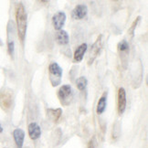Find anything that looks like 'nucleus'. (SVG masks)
Here are the masks:
<instances>
[{
    "label": "nucleus",
    "mask_w": 148,
    "mask_h": 148,
    "mask_svg": "<svg viewBox=\"0 0 148 148\" xmlns=\"http://www.w3.org/2000/svg\"><path fill=\"white\" fill-rule=\"evenodd\" d=\"M16 28H18V34L20 40L23 42L25 40L26 32H27V15L23 4L19 3L16 8Z\"/></svg>",
    "instance_id": "obj_1"
},
{
    "label": "nucleus",
    "mask_w": 148,
    "mask_h": 148,
    "mask_svg": "<svg viewBox=\"0 0 148 148\" xmlns=\"http://www.w3.org/2000/svg\"><path fill=\"white\" fill-rule=\"evenodd\" d=\"M49 81L53 87L58 86L61 82L62 77V69L57 62H51L49 66Z\"/></svg>",
    "instance_id": "obj_2"
},
{
    "label": "nucleus",
    "mask_w": 148,
    "mask_h": 148,
    "mask_svg": "<svg viewBox=\"0 0 148 148\" xmlns=\"http://www.w3.org/2000/svg\"><path fill=\"white\" fill-rule=\"evenodd\" d=\"M58 98L60 103L63 106L70 105L72 98V90L70 85L65 84L59 89L58 90Z\"/></svg>",
    "instance_id": "obj_3"
},
{
    "label": "nucleus",
    "mask_w": 148,
    "mask_h": 148,
    "mask_svg": "<svg viewBox=\"0 0 148 148\" xmlns=\"http://www.w3.org/2000/svg\"><path fill=\"white\" fill-rule=\"evenodd\" d=\"M13 102L12 92L8 89H4L0 92V107L5 112L10 110Z\"/></svg>",
    "instance_id": "obj_4"
},
{
    "label": "nucleus",
    "mask_w": 148,
    "mask_h": 148,
    "mask_svg": "<svg viewBox=\"0 0 148 148\" xmlns=\"http://www.w3.org/2000/svg\"><path fill=\"white\" fill-rule=\"evenodd\" d=\"M101 38L102 36L100 35L98 37V38L96 39V41L94 42V44L92 45V49H90V56H89V60H88V64L90 65L94 61V60L96 59V57L99 55V53L101 52Z\"/></svg>",
    "instance_id": "obj_5"
},
{
    "label": "nucleus",
    "mask_w": 148,
    "mask_h": 148,
    "mask_svg": "<svg viewBox=\"0 0 148 148\" xmlns=\"http://www.w3.org/2000/svg\"><path fill=\"white\" fill-rule=\"evenodd\" d=\"M126 92H125L124 88H120L118 90V113L119 114H123L125 111V108H126Z\"/></svg>",
    "instance_id": "obj_6"
},
{
    "label": "nucleus",
    "mask_w": 148,
    "mask_h": 148,
    "mask_svg": "<svg viewBox=\"0 0 148 148\" xmlns=\"http://www.w3.org/2000/svg\"><path fill=\"white\" fill-rule=\"evenodd\" d=\"M66 14L64 12H58L52 16V24L56 30H61L66 22Z\"/></svg>",
    "instance_id": "obj_7"
},
{
    "label": "nucleus",
    "mask_w": 148,
    "mask_h": 148,
    "mask_svg": "<svg viewBox=\"0 0 148 148\" xmlns=\"http://www.w3.org/2000/svg\"><path fill=\"white\" fill-rule=\"evenodd\" d=\"M87 13H88L87 5H85L83 4H79L76 5L72 10V18L74 19H82L86 16Z\"/></svg>",
    "instance_id": "obj_8"
},
{
    "label": "nucleus",
    "mask_w": 148,
    "mask_h": 148,
    "mask_svg": "<svg viewBox=\"0 0 148 148\" xmlns=\"http://www.w3.org/2000/svg\"><path fill=\"white\" fill-rule=\"evenodd\" d=\"M28 135H29L30 139L37 140L40 137L41 135V129L40 126L37 123H31L28 125Z\"/></svg>",
    "instance_id": "obj_9"
},
{
    "label": "nucleus",
    "mask_w": 148,
    "mask_h": 148,
    "mask_svg": "<svg viewBox=\"0 0 148 148\" xmlns=\"http://www.w3.org/2000/svg\"><path fill=\"white\" fill-rule=\"evenodd\" d=\"M13 137L18 148H22L25 139V132L22 129H15L13 132Z\"/></svg>",
    "instance_id": "obj_10"
},
{
    "label": "nucleus",
    "mask_w": 148,
    "mask_h": 148,
    "mask_svg": "<svg viewBox=\"0 0 148 148\" xmlns=\"http://www.w3.org/2000/svg\"><path fill=\"white\" fill-rule=\"evenodd\" d=\"M86 50H87V44L82 43V45H79L75 50V52H74V56H73L74 61L81 62L83 60V57L85 52H86Z\"/></svg>",
    "instance_id": "obj_11"
},
{
    "label": "nucleus",
    "mask_w": 148,
    "mask_h": 148,
    "mask_svg": "<svg viewBox=\"0 0 148 148\" xmlns=\"http://www.w3.org/2000/svg\"><path fill=\"white\" fill-rule=\"evenodd\" d=\"M56 41L58 42V44L60 45H67L69 43V40H70V38H69V35H68V33L65 31V30H59L58 33L56 34Z\"/></svg>",
    "instance_id": "obj_12"
},
{
    "label": "nucleus",
    "mask_w": 148,
    "mask_h": 148,
    "mask_svg": "<svg viewBox=\"0 0 148 148\" xmlns=\"http://www.w3.org/2000/svg\"><path fill=\"white\" fill-rule=\"evenodd\" d=\"M48 112V116L52 120L54 123H57L60 118L61 117V114H62V110L60 108H58V109H49L47 111Z\"/></svg>",
    "instance_id": "obj_13"
},
{
    "label": "nucleus",
    "mask_w": 148,
    "mask_h": 148,
    "mask_svg": "<svg viewBox=\"0 0 148 148\" xmlns=\"http://www.w3.org/2000/svg\"><path fill=\"white\" fill-rule=\"evenodd\" d=\"M106 102H107V92H104L103 95L99 99V101L97 103V108H96V112L98 114H101L102 112L105 111L106 108Z\"/></svg>",
    "instance_id": "obj_14"
},
{
    "label": "nucleus",
    "mask_w": 148,
    "mask_h": 148,
    "mask_svg": "<svg viewBox=\"0 0 148 148\" xmlns=\"http://www.w3.org/2000/svg\"><path fill=\"white\" fill-rule=\"evenodd\" d=\"M87 84H88V81L85 77H79L76 81V86L79 90H84L87 87Z\"/></svg>",
    "instance_id": "obj_15"
},
{
    "label": "nucleus",
    "mask_w": 148,
    "mask_h": 148,
    "mask_svg": "<svg viewBox=\"0 0 148 148\" xmlns=\"http://www.w3.org/2000/svg\"><path fill=\"white\" fill-rule=\"evenodd\" d=\"M117 48H118V50L122 53L127 52V51L129 50V44L126 40H122L118 43Z\"/></svg>",
    "instance_id": "obj_16"
},
{
    "label": "nucleus",
    "mask_w": 148,
    "mask_h": 148,
    "mask_svg": "<svg viewBox=\"0 0 148 148\" xmlns=\"http://www.w3.org/2000/svg\"><path fill=\"white\" fill-rule=\"evenodd\" d=\"M140 19H141V16H138L137 18H136L134 21V23L132 24V26H131V27L129 28V30H128V33L130 34L131 36H133L134 34V30H135V27H136V26H137V24H138V22L140 21Z\"/></svg>",
    "instance_id": "obj_17"
},
{
    "label": "nucleus",
    "mask_w": 148,
    "mask_h": 148,
    "mask_svg": "<svg viewBox=\"0 0 148 148\" xmlns=\"http://www.w3.org/2000/svg\"><path fill=\"white\" fill-rule=\"evenodd\" d=\"M8 53L10 56H13L14 55V48H15V44L14 41H9L8 45Z\"/></svg>",
    "instance_id": "obj_18"
},
{
    "label": "nucleus",
    "mask_w": 148,
    "mask_h": 148,
    "mask_svg": "<svg viewBox=\"0 0 148 148\" xmlns=\"http://www.w3.org/2000/svg\"><path fill=\"white\" fill-rule=\"evenodd\" d=\"M88 148H94V145H93V142L92 140H90L88 144Z\"/></svg>",
    "instance_id": "obj_19"
},
{
    "label": "nucleus",
    "mask_w": 148,
    "mask_h": 148,
    "mask_svg": "<svg viewBox=\"0 0 148 148\" xmlns=\"http://www.w3.org/2000/svg\"><path fill=\"white\" fill-rule=\"evenodd\" d=\"M3 132V127L1 126V124H0V133H2Z\"/></svg>",
    "instance_id": "obj_20"
}]
</instances>
